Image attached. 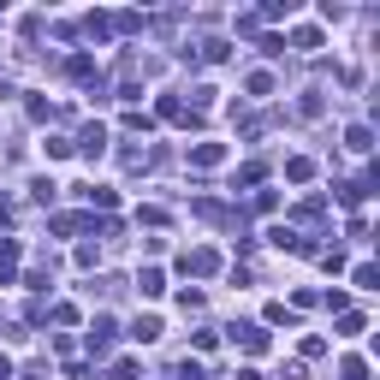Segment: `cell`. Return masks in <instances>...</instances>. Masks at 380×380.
<instances>
[{
    "instance_id": "cell-3",
    "label": "cell",
    "mask_w": 380,
    "mask_h": 380,
    "mask_svg": "<svg viewBox=\"0 0 380 380\" xmlns=\"http://www.w3.org/2000/svg\"><path fill=\"white\" fill-rule=\"evenodd\" d=\"M137 285H143V297H161L167 279H161V267H143V274H137Z\"/></svg>"
},
{
    "instance_id": "cell-7",
    "label": "cell",
    "mask_w": 380,
    "mask_h": 380,
    "mask_svg": "<svg viewBox=\"0 0 380 380\" xmlns=\"http://www.w3.org/2000/svg\"><path fill=\"white\" fill-rule=\"evenodd\" d=\"M339 374H345V380H368V368H363V363H357V357H351V363L339 368Z\"/></svg>"
},
{
    "instance_id": "cell-8",
    "label": "cell",
    "mask_w": 380,
    "mask_h": 380,
    "mask_svg": "<svg viewBox=\"0 0 380 380\" xmlns=\"http://www.w3.org/2000/svg\"><path fill=\"white\" fill-rule=\"evenodd\" d=\"M107 380H137V363H113V374Z\"/></svg>"
},
{
    "instance_id": "cell-6",
    "label": "cell",
    "mask_w": 380,
    "mask_h": 380,
    "mask_svg": "<svg viewBox=\"0 0 380 380\" xmlns=\"http://www.w3.org/2000/svg\"><path fill=\"white\" fill-rule=\"evenodd\" d=\"M190 161H196V167H220V143H202L196 155H190Z\"/></svg>"
},
{
    "instance_id": "cell-1",
    "label": "cell",
    "mask_w": 380,
    "mask_h": 380,
    "mask_svg": "<svg viewBox=\"0 0 380 380\" xmlns=\"http://www.w3.org/2000/svg\"><path fill=\"white\" fill-rule=\"evenodd\" d=\"M232 339L244 345V351H262V345H267V333H262V327H232Z\"/></svg>"
},
{
    "instance_id": "cell-5",
    "label": "cell",
    "mask_w": 380,
    "mask_h": 380,
    "mask_svg": "<svg viewBox=\"0 0 380 380\" xmlns=\"http://www.w3.org/2000/svg\"><path fill=\"white\" fill-rule=\"evenodd\" d=\"M102 149H107V131H102V125H89V131H84V155H102Z\"/></svg>"
},
{
    "instance_id": "cell-2",
    "label": "cell",
    "mask_w": 380,
    "mask_h": 380,
    "mask_svg": "<svg viewBox=\"0 0 380 380\" xmlns=\"http://www.w3.org/2000/svg\"><path fill=\"white\" fill-rule=\"evenodd\" d=\"M184 267H190V274H214V249H190Z\"/></svg>"
},
{
    "instance_id": "cell-4",
    "label": "cell",
    "mask_w": 380,
    "mask_h": 380,
    "mask_svg": "<svg viewBox=\"0 0 380 380\" xmlns=\"http://www.w3.org/2000/svg\"><path fill=\"white\" fill-rule=\"evenodd\" d=\"M131 339H143V345H155V339H161V321H155V315H143V321L131 327Z\"/></svg>"
},
{
    "instance_id": "cell-9",
    "label": "cell",
    "mask_w": 380,
    "mask_h": 380,
    "mask_svg": "<svg viewBox=\"0 0 380 380\" xmlns=\"http://www.w3.org/2000/svg\"><path fill=\"white\" fill-rule=\"evenodd\" d=\"M0 380H12V363H6V357H0Z\"/></svg>"
}]
</instances>
